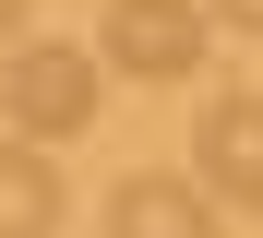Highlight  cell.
Masks as SVG:
<instances>
[{
    "label": "cell",
    "instance_id": "cell-3",
    "mask_svg": "<svg viewBox=\"0 0 263 238\" xmlns=\"http://www.w3.org/2000/svg\"><path fill=\"white\" fill-rule=\"evenodd\" d=\"M192 179L228 214H263V95H215L192 119Z\"/></svg>",
    "mask_w": 263,
    "mask_h": 238
},
{
    "label": "cell",
    "instance_id": "cell-5",
    "mask_svg": "<svg viewBox=\"0 0 263 238\" xmlns=\"http://www.w3.org/2000/svg\"><path fill=\"white\" fill-rule=\"evenodd\" d=\"M48 226H60V167H48V143L0 131V238H48Z\"/></svg>",
    "mask_w": 263,
    "mask_h": 238
},
{
    "label": "cell",
    "instance_id": "cell-1",
    "mask_svg": "<svg viewBox=\"0 0 263 238\" xmlns=\"http://www.w3.org/2000/svg\"><path fill=\"white\" fill-rule=\"evenodd\" d=\"M96 95H108V60H96V48H60V36L12 48V72H0V107H12L24 143H72V131H96Z\"/></svg>",
    "mask_w": 263,
    "mask_h": 238
},
{
    "label": "cell",
    "instance_id": "cell-6",
    "mask_svg": "<svg viewBox=\"0 0 263 238\" xmlns=\"http://www.w3.org/2000/svg\"><path fill=\"white\" fill-rule=\"evenodd\" d=\"M215 24H239V36H263V0H203Z\"/></svg>",
    "mask_w": 263,
    "mask_h": 238
},
{
    "label": "cell",
    "instance_id": "cell-2",
    "mask_svg": "<svg viewBox=\"0 0 263 238\" xmlns=\"http://www.w3.org/2000/svg\"><path fill=\"white\" fill-rule=\"evenodd\" d=\"M203 36H215L203 0H108L96 60L132 72V83H192V72H203Z\"/></svg>",
    "mask_w": 263,
    "mask_h": 238
},
{
    "label": "cell",
    "instance_id": "cell-7",
    "mask_svg": "<svg viewBox=\"0 0 263 238\" xmlns=\"http://www.w3.org/2000/svg\"><path fill=\"white\" fill-rule=\"evenodd\" d=\"M0 48H24V0H0Z\"/></svg>",
    "mask_w": 263,
    "mask_h": 238
},
{
    "label": "cell",
    "instance_id": "cell-4",
    "mask_svg": "<svg viewBox=\"0 0 263 238\" xmlns=\"http://www.w3.org/2000/svg\"><path fill=\"white\" fill-rule=\"evenodd\" d=\"M108 238H228V203H215L203 179L144 167V179H120V190H108Z\"/></svg>",
    "mask_w": 263,
    "mask_h": 238
}]
</instances>
